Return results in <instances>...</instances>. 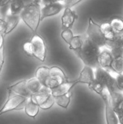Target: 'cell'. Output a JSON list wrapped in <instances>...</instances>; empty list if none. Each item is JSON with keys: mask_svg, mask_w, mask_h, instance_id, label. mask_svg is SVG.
I'll use <instances>...</instances> for the list:
<instances>
[{"mask_svg": "<svg viewBox=\"0 0 123 124\" xmlns=\"http://www.w3.org/2000/svg\"><path fill=\"white\" fill-rule=\"evenodd\" d=\"M101 48L89 40L85 35L83 44L80 49L75 52V54L86 66L96 69L99 67V55Z\"/></svg>", "mask_w": 123, "mask_h": 124, "instance_id": "6da1fadb", "label": "cell"}, {"mask_svg": "<svg viewBox=\"0 0 123 124\" xmlns=\"http://www.w3.org/2000/svg\"><path fill=\"white\" fill-rule=\"evenodd\" d=\"M41 4L33 2L25 6L19 15L20 20L24 22L33 33H36L41 23Z\"/></svg>", "mask_w": 123, "mask_h": 124, "instance_id": "7a4b0ae2", "label": "cell"}, {"mask_svg": "<svg viewBox=\"0 0 123 124\" xmlns=\"http://www.w3.org/2000/svg\"><path fill=\"white\" fill-rule=\"evenodd\" d=\"M86 36L100 48L106 46L107 39L101 31L100 24L96 23L91 17L88 19Z\"/></svg>", "mask_w": 123, "mask_h": 124, "instance_id": "3957f363", "label": "cell"}, {"mask_svg": "<svg viewBox=\"0 0 123 124\" xmlns=\"http://www.w3.org/2000/svg\"><path fill=\"white\" fill-rule=\"evenodd\" d=\"M95 79L101 82L107 90L109 94H112L116 92H120L117 87L116 79L109 73V71L99 67L95 69L94 71Z\"/></svg>", "mask_w": 123, "mask_h": 124, "instance_id": "277c9868", "label": "cell"}, {"mask_svg": "<svg viewBox=\"0 0 123 124\" xmlns=\"http://www.w3.org/2000/svg\"><path fill=\"white\" fill-rule=\"evenodd\" d=\"M30 41L32 45L33 57L41 62H44L47 54V46L43 38L37 33H34Z\"/></svg>", "mask_w": 123, "mask_h": 124, "instance_id": "5b68a950", "label": "cell"}, {"mask_svg": "<svg viewBox=\"0 0 123 124\" xmlns=\"http://www.w3.org/2000/svg\"><path fill=\"white\" fill-rule=\"evenodd\" d=\"M28 98L18 94L10 96L2 108L0 109V116L13 110H20L24 109Z\"/></svg>", "mask_w": 123, "mask_h": 124, "instance_id": "8992f818", "label": "cell"}, {"mask_svg": "<svg viewBox=\"0 0 123 124\" xmlns=\"http://www.w3.org/2000/svg\"><path fill=\"white\" fill-rule=\"evenodd\" d=\"M30 98L43 110L50 109L55 103L54 97L50 93V89H46L43 92L34 94L31 95Z\"/></svg>", "mask_w": 123, "mask_h": 124, "instance_id": "52a82bcc", "label": "cell"}, {"mask_svg": "<svg viewBox=\"0 0 123 124\" xmlns=\"http://www.w3.org/2000/svg\"><path fill=\"white\" fill-rule=\"evenodd\" d=\"M105 106V117L107 124H119L117 114L112 105L110 97L107 92H104L101 96Z\"/></svg>", "mask_w": 123, "mask_h": 124, "instance_id": "ba28073f", "label": "cell"}, {"mask_svg": "<svg viewBox=\"0 0 123 124\" xmlns=\"http://www.w3.org/2000/svg\"><path fill=\"white\" fill-rule=\"evenodd\" d=\"M65 6L62 1H55L43 5L41 9V21L42 22L45 18L54 16L64 10Z\"/></svg>", "mask_w": 123, "mask_h": 124, "instance_id": "9c48e42d", "label": "cell"}, {"mask_svg": "<svg viewBox=\"0 0 123 124\" xmlns=\"http://www.w3.org/2000/svg\"><path fill=\"white\" fill-rule=\"evenodd\" d=\"M78 14L72 8L65 7L63 10V14L62 15V29H72L75 20L78 19Z\"/></svg>", "mask_w": 123, "mask_h": 124, "instance_id": "30bf717a", "label": "cell"}, {"mask_svg": "<svg viewBox=\"0 0 123 124\" xmlns=\"http://www.w3.org/2000/svg\"><path fill=\"white\" fill-rule=\"evenodd\" d=\"M113 61V57L111 54L110 49L107 47L101 48L99 55V67L109 71Z\"/></svg>", "mask_w": 123, "mask_h": 124, "instance_id": "8fae6325", "label": "cell"}, {"mask_svg": "<svg viewBox=\"0 0 123 124\" xmlns=\"http://www.w3.org/2000/svg\"><path fill=\"white\" fill-rule=\"evenodd\" d=\"M9 93H12L14 94H18L22 97H25L28 98H30L31 97V94L29 92L26 80L25 81H20L19 82H17L12 85H10L7 88Z\"/></svg>", "mask_w": 123, "mask_h": 124, "instance_id": "7c38bea8", "label": "cell"}, {"mask_svg": "<svg viewBox=\"0 0 123 124\" xmlns=\"http://www.w3.org/2000/svg\"><path fill=\"white\" fill-rule=\"evenodd\" d=\"M95 80L94 70L92 68L85 65L80 71L78 78L75 80V83L78 84H86L89 85Z\"/></svg>", "mask_w": 123, "mask_h": 124, "instance_id": "4fadbf2b", "label": "cell"}, {"mask_svg": "<svg viewBox=\"0 0 123 124\" xmlns=\"http://www.w3.org/2000/svg\"><path fill=\"white\" fill-rule=\"evenodd\" d=\"M75 85H77V84L75 83V81H67L62 84H60L55 88L50 89V93L54 97L61 96V95L67 94L69 92H71V89Z\"/></svg>", "mask_w": 123, "mask_h": 124, "instance_id": "5bb4252c", "label": "cell"}, {"mask_svg": "<svg viewBox=\"0 0 123 124\" xmlns=\"http://www.w3.org/2000/svg\"><path fill=\"white\" fill-rule=\"evenodd\" d=\"M36 78L41 83L42 85L47 88V84L50 79L49 68L47 66H41L38 68L36 71Z\"/></svg>", "mask_w": 123, "mask_h": 124, "instance_id": "9a60e30c", "label": "cell"}, {"mask_svg": "<svg viewBox=\"0 0 123 124\" xmlns=\"http://www.w3.org/2000/svg\"><path fill=\"white\" fill-rule=\"evenodd\" d=\"M6 21V31L4 33V36L9 33H11L19 24L20 21V17L19 15H11L8 14L4 18Z\"/></svg>", "mask_w": 123, "mask_h": 124, "instance_id": "2e32d148", "label": "cell"}, {"mask_svg": "<svg viewBox=\"0 0 123 124\" xmlns=\"http://www.w3.org/2000/svg\"><path fill=\"white\" fill-rule=\"evenodd\" d=\"M26 83H27L28 89L30 92L31 95L43 92L46 89H49L45 87L43 85H42L41 83L36 78H32L30 79L26 80Z\"/></svg>", "mask_w": 123, "mask_h": 124, "instance_id": "e0dca14e", "label": "cell"}, {"mask_svg": "<svg viewBox=\"0 0 123 124\" xmlns=\"http://www.w3.org/2000/svg\"><path fill=\"white\" fill-rule=\"evenodd\" d=\"M50 72V78L57 80L59 82V84H62L65 81H67V78L65 73V72L57 66H52L49 68Z\"/></svg>", "mask_w": 123, "mask_h": 124, "instance_id": "ac0fdd59", "label": "cell"}, {"mask_svg": "<svg viewBox=\"0 0 123 124\" xmlns=\"http://www.w3.org/2000/svg\"><path fill=\"white\" fill-rule=\"evenodd\" d=\"M24 109H25V113H26L27 116L33 118H35L39 113L40 108L30 98H28Z\"/></svg>", "mask_w": 123, "mask_h": 124, "instance_id": "d6986e66", "label": "cell"}, {"mask_svg": "<svg viewBox=\"0 0 123 124\" xmlns=\"http://www.w3.org/2000/svg\"><path fill=\"white\" fill-rule=\"evenodd\" d=\"M100 26H101V31H102L107 41L113 40L117 36V35L119 34V33H116L115 32V31L112 28L109 22H104L103 23L100 24Z\"/></svg>", "mask_w": 123, "mask_h": 124, "instance_id": "ffe728a7", "label": "cell"}, {"mask_svg": "<svg viewBox=\"0 0 123 124\" xmlns=\"http://www.w3.org/2000/svg\"><path fill=\"white\" fill-rule=\"evenodd\" d=\"M71 96H72V93L69 92L67 94L61 95V96H58V97H54V102L60 106L61 108H64V109H67L71 101Z\"/></svg>", "mask_w": 123, "mask_h": 124, "instance_id": "44dd1931", "label": "cell"}, {"mask_svg": "<svg viewBox=\"0 0 123 124\" xmlns=\"http://www.w3.org/2000/svg\"><path fill=\"white\" fill-rule=\"evenodd\" d=\"M85 39V35H76L74 36L72 39L71 40L69 45V49L72 50L74 52L77 50L80 49L83 44V41Z\"/></svg>", "mask_w": 123, "mask_h": 124, "instance_id": "7402d4cb", "label": "cell"}, {"mask_svg": "<svg viewBox=\"0 0 123 124\" xmlns=\"http://www.w3.org/2000/svg\"><path fill=\"white\" fill-rule=\"evenodd\" d=\"M24 7L25 4L22 0H11L9 2V14L20 15Z\"/></svg>", "mask_w": 123, "mask_h": 124, "instance_id": "603a6c76", "label": "cell"}, {"mask_svg": "<svg viewBox=\"0 0 123 124\" xmlns=\"http://www.w3.org/2000/svg\"><path fill=\"white\" fill-rule=\"evenodd\" d=\"M112 28L116 33H123V19L120 17H115L112 19L109 22Z\"/></svg>", "mask_w": 123, "mask_h": 124, "instance_id": "cb8c5ba5", "label": "cell"}, {"mask_svg": "<svg viewBox=\"0 0 123 124\" xmlns=\"http://www.w3.org/2000/svg\"><path fill=\"white\" fill-rule=\"evenodd\" d=\"M88 86V88L91 90H92L93 92H94L95 93L99 94L100 97L104 94V92H105V89H106L105 86L101 82L98 81L96 79Z\"/></svg>", "mask_w": 123, "mask_h": 124, "instance_id": "d4e9b609", "label": "cell"}, {"mask_svg": "<svg viewBox=\"0 0 123 124\" xmlns=\"http://www.w3.org/2000/svg\"><path fill=\"white\" fill-rule=\"evenodd\" d=\"M111 70L117 73V74L123 73V57H119L113 59Z\"/></svg>", "mask_w": 123, "mask_h": 124, "instance_id": "484cf974", "label": "cell"}, {"mask_svg": "<svg viewBox=\"0 0 123 124\" xmlns=\"http://www.w3.org/2000/svg\"><path fill=\"white\" fill-rule=\"evenodd\" d=\"M61 36H62V39L67 44H69L70 43L71 40L72 39L74 34L72 33V29H65V30H62V33H61Z\"/></svg>", "mask_w": 123, "mask_h": 124, "instance_id": "4316f807", "label": "cell"}, {"mask_svg": "<svg viewBox=\"0 0 123 124\" xmlns=\"http://www.w3.org/2000/svg\"><path fill=\"white\" fill-rule=\"evenodd\" d=\"M113 59L123 57V47H115L109 49Z\"/></svg>", "mask_w": 123, "mask_h": 124, "instance_id": "83f0119b", "label": "cell"}, {"mask_svg": "<svg viewBox=\"0 0 123 124\" xmlns=\"http://www.w3.org/2000/svg\"><path fill=\"white\" fill-rule=\"evenodd\" d=\"M24 52L29 57H33V51H32V45L30 43V41H26L22 46Z\"/></svg>", "mask_w": 123, "mask_h": 124, "instance_id": "f1b7e54d", "label": "cell"}, {"mask_svg": "<svg viewBox=\"0 0 123 124\" xmlns=\"http://www.w3.org/2000/svg\"><path fill=\"white\" fill-rule=\"evenodd\" d=\"M9 13V4L0 7V17L4 19Z\"/></svg>", "mask_w": 123, "mask_h": 124, "instance_id": "f546056e", "label": "cell"}, {"mask_svg": "<svg viewBox=\"0 0 123 124\" xmlns=\"http://www.w3.org/2000/svg\"><path fill=\"white\" fill-rule=\"evenodd\" d=\"M83 0H64L63 3L65 6V7L72 8L74 6L77 5L80 2H81Z\"/></svg>", "mask_w": 123, "mask_h": 124, "instance_id": "4dcf8cb0", "label": "cell"}, {"mask_svg": "<svg viewBox=\"0 0 123 124\" xmlns=\"http://www.w3.org/2000/svg\"><path fill=\"white\" fill-rule=\"evenodd\" d=\"M115 79H116V83H117L119 90L123 93V73L118 74L117 76L115 78Z\"/></svg>", "mask_w": 123, "mask_h": 124, "instance_id": "1f68e13d", "label": "cell"}, {"mask_svg": "<svg viewBox=\"0 0 123 124\" xmlns=\"http://www.w3.org/2000/svg\"><path fill=\"white\" fill-rule=\"evenodd\" d=\"M5 31H6V21L4 19L0 17V33L4 36Z\"/></svg>", "mask_w": 123, "mask_h": 124, "instance_id": "d6a6232c", "label": "cell"}, {"mask_svg": "<svg viewBox=\"0 0 123 124\" xmlns=\"http://www.w3.org/2000/svg\"><path fill=\"white\" fill-rule=\"evenodd\" d=\"M117 118H118V121L120 124H123V110H115Z\"/></svg>", "mask_w": 123, "mask_h": 124, "instance_id": "836d02e7", "label": "cell"}, {"mask_svg": "<svg viewBox=\"0 0 123 124\" xmlns=\"http://www.w3.org/2000/svg\"><path fill=\"white\" fill-rule=\"evenodd\" d=\"M4 36L0 33V54L4 52Z\"/></svg>", "mask_w": 123, "mask_h": 124, "instance_id": "e575fe53", "label": "cell"}, {"mask_svg": "<svg viewBox=\"0 0 123 124\" xmlns=\"http://www.w3.org/2000/svg\"><path fill=\"white\" fill-rule=\"evenodd\" d=\"M55 1H57V0H41V4L45 5V4L52 3V2H55Z\"/></svg>", "mask_w": 123, "mask_h": 124, "instance_id": "d590c367", "label": "cell"}, {"mask_svg": "<svg viewBox=\"0 0 123 124\" xmlns=\"http://www.w3.org/2000/svg\"><path fill=\"white\" fill-rule=\"evenodd\" d=\"M11 0H0V7L9 4Z\"/></svg>", "mask_w": 123, "mask_h": 124, "instance_id": "8d00e7d4", "label": "cell"}, {"mask_svg": "<svg viewBox=\"0 0 123 124\" xmlns=\"http://www.w3.org/2000/svg\"><path fill=\"white\" fill-rule=\"evenodd\" d=\"M22 1L24 3L25 7V6H27V5H28V4L33 3V0H22Z\"/></svg>", "mask_w": 123, "mask_h": 124, "instance_id": "74e56055", "label": "cell"}, {"mask_svg": "<svg viewBox=\"0 0 123 124\" xmlns=\"http://www.w3.org/2000/svg\"><path fill=\"white\" fill-rule=\"evenodd\" d=\"M114 110H123V101L115 108H114Z\"/></svg>", "mask_w": 123, "mask_h": 124, "instance_id": "f35d334b", "label": "cell"}, {"mask_svg": "<svg viewBox=\"0 0 123 124\" xmlns=\"http://www.w3.org/2000/svg\"><path fill=\"white\" fill-rule=\"evenodd\" d=\"M33 2L41 4V0H33Z\"/></svg>", "mask_w": 123, "mask_h": 124, "instance_id": "ab89813d", "label": "cell"}, {"mask_svg": "<svg viewBox=\"0 0 123 124\" xmlns=\"http://www.w3.org/2000/svg\"><path fill=\"white\" fill-rule=\"evenodd\" d=\"M63 1L64 0H57V1H62V2H63Z\"/></svg>", "mask_w": 123, "mask_h": 124, "instance_id": "60d3db41", "label": "cell"}, {"mask_svg": "<svg viewBox=\"0 0 123 124\" xmlns=\"http://www.w3.org/2000/svg\"></svg>", "mask_w": 123, "mask_h": 124, "instance_id": "b9f144b4", "label": "cell"}]
</instances>
